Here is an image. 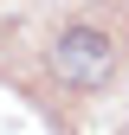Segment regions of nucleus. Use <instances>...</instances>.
Listing matches in <instances>:
<instances>
[{
  "label": "nucleus",
  "instance_id": "f257e3e1",
  "mask_svg": "<svg viewBox=\"0 0 129 135\" xmlns=\"http://www.w3.org/2000/svg\"><path fill=\"white\" fill-rule=\"evenodd\" d=\"M52 71L71 90H97V84H110V71H116V39L97 32V26H64L58 45H52Z\"/></svg>",
  "mask_w": 129,
  "mask_h": 135
}]
</instances>
